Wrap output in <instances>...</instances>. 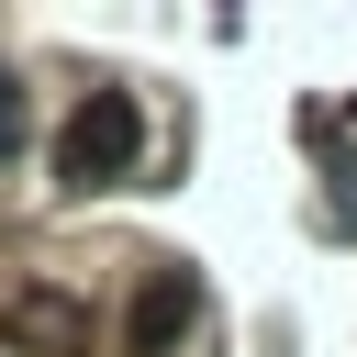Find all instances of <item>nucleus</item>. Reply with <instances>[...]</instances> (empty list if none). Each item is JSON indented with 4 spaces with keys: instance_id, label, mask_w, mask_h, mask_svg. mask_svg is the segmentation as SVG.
Instances as JSON below:
<instances>
[{
    "instance_id": "1",
    "label": "nucleus",
    "mask_w": 357,
    "mask_h": 357,
    "mask_svg": "<svg viewBox=\"0 0 357 357\" xmlns=\"http://www.w3.org/2000/svg\"><path fill=\"white\" fill-rule=\"evenodd\" d=\"M134 156H145V112H134L123 89H89V100L56 123V178H67V190H112V178H134Z\"/></svg>"
},
{
    "instance_id": "2",
    "label": "nucleus",
    "mask_w": 357,
    "mask_h": 357,
    "mask_svg": "<svg viewBox=\"0 0 357 357\" xmlns=\"http://www.w3.org/2000/svg\"><path fill=\"white\" fill-rule=\"evenodd\" d=\"M190 324H201V279L190 268H145V290L123 301V357H167Z\"/></svg>"
},
{
    "instance_id": "3",
    "label": "nucleus",
    "mask_w": 357,
    "mask_h": 357,
    "mask_svg": "<svg viewBox=\"0 0 357 357\" xmlns=\"http://www.w3.org/2000/svg\"><path fill=\"white\" fill-rule=\"evenodd\" d=\"M11 324H22V335H45V346H67V335H78V301H45V290H22V301H11Z\"/></svg>"
},
{
    "instance_id": "4",
    "label": "nucleus",
    "mask_w": 357,
    "mask_h": 357,
    "mask_svg": "<svg viewBox=\"0 0 357 357\" xmlns=\"http://www.w3.org/2000/svg\"><path fill=\"white\" fill-rule=\"evenodd\" d=\"M22 134H33V112H22V89H11V78H0V167H11V156H22Z\"/></svg>"
}]
</instances>
